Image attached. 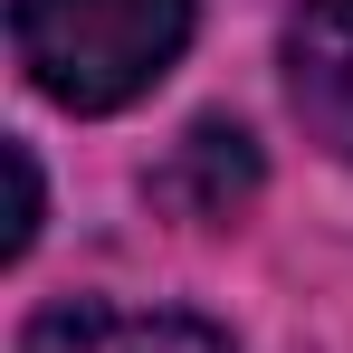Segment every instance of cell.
<instances>
[{
  "label": "cell",
  "mask_w": 353,
  "mask_h": 353,
  "mask_svg": "<svg viewBox=\"0 0 353 353\" xmlns=\"http://www.w3.org/2000/svg\"><path fill=\"white\" fill-rule=\"evenodd\" d=\"M201 0H10V48L67 115H124L181 67Z\"/></svg>",
  "instance_id": "1"
},
{
  "label": "cell",
  "mask_w": 353,
  "mask_h": 353,
  "mask_svg": "<svg viewBox=\"0 0 353 353\" xmlns=\"http://www.w3.org/2000/svg\"><path fill=\"white\" fill-rule=\"evenodd\" d=\"M19 353H239L230 325L191 305H115V296H58L19 325Z\"/></svg>",
  "instance_id": "2"
},
{
  "label": "cell",
  "mask_w": 353,
  "mask_h": 353,
  "mask_svg": "<svg viewBox=\"0 0 353 353\" xmlns=\"http://www.w3.org/2000/svg\"><path fill=\"white\" fill-rule=\"evenodd\" d=\"M277 67H287L296 124L334 163H353V0H296L287 39H277Z\"/></svg>",
  "instance_id": "3"
},
{
  "label": "cell",
  "mask_w": 353,
  "mask_h": 353,
  "mask_svg": "<svg viewBox=\"0 0 353 353\" xmlns=\"http://www.w3.org/2000/svg\"><path fill=\"white\" fill-rule=\"evenodd\" d=\"M153 201H172L181 220H239L258 201V143H248V124L201 115L172 143V163L153 172Z\"/></svg>",
  "instance_id": "4"
},
{
  "label": "cell",
  "mask_w": 353,
  "mask_h": 353,
  "mask_svg": "<svg viewBox=\"0 0 353 353\" xmlns=\"http://www.w3.org/2000/svg\"><path fill=\"white\" fill-rule=\"evenodd\" d=\"M10 191H19V210H10V239H0V258H29V239H39V153L29 143H10Z\"/></svg>",
  "instance_id": "5"
}]
</instances>
